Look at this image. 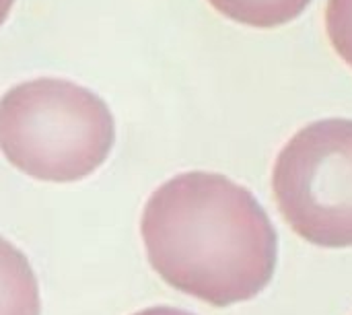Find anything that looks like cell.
Instances as JSON below:
<instances>
[{
    "label": "cell",
    "instance_id": "1",
    "mask_svg": "<svg viewBox=\"0 0 352 315\" xmlns=\"http://www.w3.org/2000/svg\"><path fill=\"white\" fill-rule=\"evenodd\" d=\"M140 233L153 270L214 307L258 297L272 281L278 235L256 196L237 182L188 171L148 198Z\"/></svg>",
    "mask_w": 352,
    "mask_h": 315
},
{
    "label": "cell",
    "instance_id": "2",
    "mask_svg": "<svg viewBox=\"0 0 352 315\" xmlns=\"http://www.w3.org/2000/svg\"><path fill=\"white\" fill-rule=\"evenodd\" d=\"M113 140L107 103L76 83L35 78L0 99V151L33 180H85L105 163Z\"/></svg>",
    "mask_w": 352,
    "mask_h": 315
},
{
    "label": "cell",
    "instance_id": "3",
    "mask_svg": "<svg viewBox=\"0 0 352 315\" xmlns=\"http://www.w3.org/2000/svg\"><path fill=\"white\" fill-rule=\"evenodd\" d=\"M274 200L289 227L320 248H352V120L301 128L272 169Z\"/></svg>",
    "mask_w": 352,
    "mask_h": 315
},
{
    "label": "cell",
    "instance_id": "4",
    "mask_svg": "<svg viewBox=\"0 0 352 315\" xmlns=\"http://www.w3.org/2000/svg\"><path fill=\"white\" fill-rule=\"evenodd\" d=\"M35 272L21 250L0 237V315H39Z\"/></svg>",
    "mask_w": 352,
    "mask_h": 315
},
{
    "label": "cell",
    "instance_id": "5",
    "mask_svg": "<svg viewBox=\"0 0 352 315\" xmlns=\"http://www.w3.org/2000/svg\"><path fill=\"white\" fill-rule=\"evenodd\" d=\"M214 10L223 17L256 27V29H274L283 27L309 6L311 0H208Z\"/></svg>",
    "mask_w": 352,
    "mask_h": 315
},
{
    "label": "cell",
    "instance_id": "6",
    "mask_svg": "<svg viewBox=\"0 0 352 315\" xmlns=\"http://www.w3.org/2000/svg\"><path fill=\"white\" fill-rule=\"evenodd\" d=\"M326 31L336 54L352 68V0H328Z\"/></svg>",
    "mask_w": 352,
    "mask_h": 315
},
{
    "label": "cell",
    "instance_id": "7",
    "mask_svg": "<svg viewBox=\"0 0 352 315\" xmlns=\"http://www.w3.org/2000/svg\"><path fill=\"white\" fill-rule=\"evenodd\" d=\"M136 315H194L188 314V312H182V309H173V307H151V309H144Z\"/></svg>",
    "mask_w": 352,
    "mask_h": 315
},
{
    "label": "cell",
    "instance_id": "8",
    "mask_svg": "<svg viewBox=\"0 0 352 315\" xmlns=\"http://www.w3.org/2000/svg\"><path fill=\"white\" fill-rule=\"evenodd\" d=\"M12 4L14 0H0V27L4 25V21L8 19L10 10H12Z\"/></svg>",
    "mask_w": 352,
    "mask_h": 315
}]
</instances>
